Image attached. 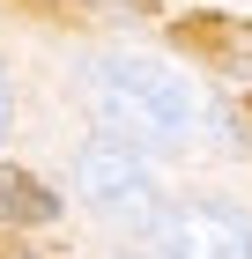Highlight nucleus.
<instances>
[{"label": "nucleus", "instance_id": "nucleus-1", "mask_svg": "<svg viewBox=\"0 0 252 259\" xmlns=\"http://www.w3.org/2000/svg\"><path fill=\"white\" fill-rule=\"evenodd\" d=\"M89 104L126 148H178L193 134V89L156 60H97L89 67Z\"/></svg>", "mask_w": 252, "mask_h": 259}, {"label": "nucleus", "instance_id": "nucleus-2", "mask_svg": "<svg viewBox=\"0 0 252 259\" xmlns=\"http://www.w3.org/2000/svg\"><path fill=\"white\" fill-rule=\"evenodd\" d=\"M75 185H82V200H89L97 215H112V222H156V178H149V163H141V148H126V141H112V134L82 141Z\"/></svg>", "mask_w": 252, "mask_h": 259}, {"label": "nucleus", "instance_id": "nucleus-3", "mask_svg": "<svg viewBox=\"0 0 252 259\" xmlns=\"http://www.w3.org/2000/svg\"><path fill=\"white\" fill-rule=\"evenodd\" d=\"M163 259H252V222L223 200H186L156 230Z\"/></svg>", "mask_w": 252, "mask_h": 259}, {"label": "nucleus", "instance_id": "nucleus-4", "mask_svg": "<svg viewBox=\"0 0 252 259\" xmlns=\"http://www.w3.org/2000/svg\"><path fill=\"white\" fill-rule=\"evenodd\" d=\"M52 215H59L52 185H38L30 170H15V163H0V222H52Z\"/></svg>", "mask_w": 252, "mask_h": 259}, {"label": "nucleus", "instance_id": "nucleus-5", "mask_svg": "<svg viewBox=\"0 0 252 259\" xmlns=\"http://www.w3.org/2000/svg\"><path fill=\"white\" fill-rule=\"evenodd\" d=\"M8 119H15V89H8V74H0V134H8Z\"/></svg>", "mask_w": 252, "mask_h": 259}]
</instances>
